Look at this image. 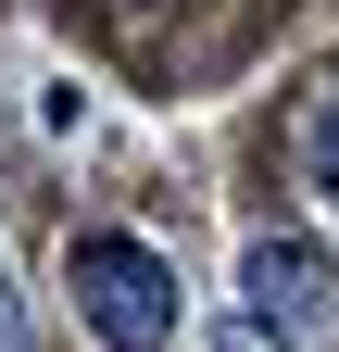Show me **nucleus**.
I'll use <instances>...</instances> for the list:
<instances>
[{
  "label": "nucleus",
  "instance_id": "obj_2",
  "mask_svg": "<svg viewBox=\"0 0 339 352\" xmlns=\"http://www.w3.org/2000/svg\"><path fill=\"white\" fill-rule=\"evenodd\" d=\"M327 289H339V277H327L314 239H251V252H239V315L264 327V340H314V327H327Z\"/></svg>",
  "mask_w": 339,
  "mask_h": 352
},
{
  "label": "nucleus",
  "instance_id": "obj_1",
  "mask_svg": "<svg viewBox=\"0 0 339 352\" xmlns=\"http://www.w3.org/2000/svg\"><path fill=\"white\" fill-rule=\"evenodd\" d=\"M63 289H75V327L101 352H176V264L126 227H89L63 252Z\"/></svg>",
  "mask_w": 339,
  "mask_h": 352
},
{
  "label": "nucleus",
  "instance_id": "obj_3",
  "mask_svg": "<svg viewBox=\"0 0 339 352\" xmlns=\"http://www.w3.org/2000/svg\"><path fill=\"white\" fill-rule=\"evenodd\" d=\"M302 176L339 201V88H327V101H314V126H302Z\"/></svg>",
  "mask_w": 339,
  "mask_h": 352
},
{
  "label": "nucleus",
  "instance_id": "obj_4",
  "mask_svg": "<svg viewBox=\"0 0 339 352\" xmlns=\"http://www.w3.org/2000/svg\"><path fill=\"white\" fill-rule=\"evenodd\" d=\"M0 352H13V315H0Z\"/></svg>",
  "mask_w": 339,
  "mask_h": 352
}]
</instances>
